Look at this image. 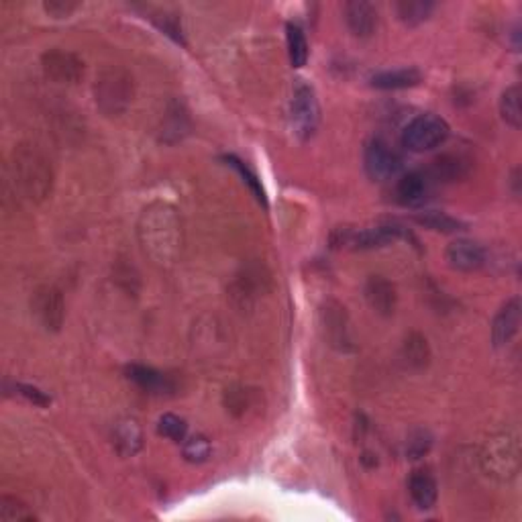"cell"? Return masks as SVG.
Instances as JSON below:
<instances>
[{
    "instance_id": "cell-6",
    "label": "cell",
    "mask_w": 522,
    "mask_h": 522,
    "mask_svg": "<svg viewBox=\"0 0 522 522\" xmlns=\"http://www.w3.org/2000/svg\"><path fill=\"white\" fill-rule=\"evenodd\" d=\"M290 124L301 141L317 135L320 124V104L315 88L306 80H296L290 100Z\"/></svg>"
},
{
    "instance_id": "cell-20",
    "label": "cell",
    "mask_w": 522,
    "mask_h": 522,
    "mask_svg": "<svg viewBox=\"0 0 522 522\" xmlns=\"http://www.w3.org/2000/svg\"><path fill=\"white\" fill-rule=\"evenodd\" d=\"M422 82V74L419 68H396L378 72L370 78L372 88L378 90H406L414 88Z\"/></svg>"
},
{
    "instance_id": "cell-15",
    "label": "cell",
    "mask_w": 522,
    "mask_h": 522,
    "mask_svg": "<svg viewBox=\"0 0 522 522\" xmlns=\"http://www.w3.org/2000/svg\"><path fill=\"white\" fill-rule=\"evenodd\" d=\"M345 23L349 31L359 39L372 37L378 29V9L367 0H349L343 4Z\"/></svg>"
},
{
    "instance_id": "cell-24",
    "label": "cell",
    "mask_w": 522,
    "mask_h": 522,
    "mask_svg": "<svg viewBox=\"0 0 522 522\" xmlns=\"http://www.w3.org/2000/svg\"><path fill=\"white\" fill-rule=\"evenodd\" d=\"M266 282L268 276L261 274L260 266L243 269L233 282V298L239 301V304L252 302L253 298H257L263 290H266Z\"/></svg>"
},
{
    "instance_id": "cell-28",
    "label": "cell",
    "mask_w": 522,
    "mask_h": 522,
    "mask_svg": "<svg viewBox=\"0 0 522 522\" xmlns=\"http://www.w3.org/2000/svg\"><path fill=\"white\" fill-rule=\"evenodd\" d=\"M222 162H225L227 165H231V168L239 173V176L243 178V184H247V188L252 190L257 203H260L263 208H268V194H266V190H263L260 176H257V173L249 168L245 162H241V159L237 156H225L222 157Z\"/></svg>"
},
{
    "instance_id": "cell-33",
    "label": "cell",
    "mask_w": 522,
    "mask_h": 522,
    "mask_svg": "<svg viewBox=\"0 0 522 522\" xmlns=\"http://www.w3.org/2000/svg\"><path fill=\"white\" fill-rule=\"evenodd\" d=\"M157 433L165 438H170V441H173V443H182L188 435V424L182 416L168 413V414H164L162 419H159Z\"/></svg>"
},
{
    "instance_id": "cell-4",
    "label": "cell",
    "mask_w": 522,
    "mask_h": 522,
    "mask_svg": "<svg viewBox=\"0 0 522 522\" xmlns=\"http://www.w3.org/2000/svg\"><path fill=\"white\" fill-rule=\"evenodd\" d=\"M135 96V80L123 66H107L94 84L96 107L107 116H121L127 113Z\"/></svg>"
},
{
    "instance_id": "cell-32",
    "label": "cell",
    "mask_w": 522,
    "mask_h": 522,
    "mask_svg": "<svg viewBox=\"0 0 522 522\" xmlns=\"http://www.w3.org/2000/svg\"><path fill=\"white\" fill-rule=\"evenodd\" d=\"M225 406L233 416H237V419H241V416H245L247 410L253 406V392H249L247 388L227 389Z\"/></svg>"
},
{
    "instance_id": "cell-2",
    "label": "cell",
    "mask_w": 522,
    "mask_h": 522,
    "mask_svg": "<svg viewBox=\"0 0 522 522\" xmlns=\"http://www.w3.org/2000/svg\"><path fill=\"white\" fill-rule=\"evenodd\" d=\"M12 184L20 192V198L33 205L44 203L52 194L53 170L45 153L35 145L23 143L12 149L11 156Z\"/></svg>"
},
{
    "instance_id": "cell-37",
    "label": "cell",
    "mask_w": 522,
    "mask_h": 522,
    "mask_svg": "<svg viewBox=\"0 0 522 522\" xmlns=\"http://www.w3.org/2000/svg\"><path fill=\"white\" fill-rule=\"evenodd\" d=\"M44 9L53 19H66L78 9V3H72V0H47V3H44Z\"/></svg>"
},
{
    "instance_id": "cell-27",
    "label": "cell",
    "mask_w": 522,
    "mask_h": 522,
    "mask_svg": "<svg viewBox=\"0 0 522 522\" xmlns=\"http://www.w3.org/2000/svg\"><path fill=\"white\" fill-rule=\"evenodd\" d=\"M286 44H288V58L292 68H304L306 61H309V41H306V35L302 27L298 23H288L286 25Z\"/></svg>"
},
{
    "instance_id": "cell-14",
    "label": "cell",
    "mask_w": 522,
    "mask_h": 522,
    "mask_svg": "<svg viewBox=\"0 0 522 522\" xmlns=\"http://www.w3.org/2000/svg\"><path fill=\"white\" fill-rule=\"evenodd\" d=\"M323 317V331L325 337L329 339V345L335 347L339 351L351 349V335H349V323H347V312L337 302H326L320 310Z\"/></svg>"
},
{
    "instance_id": "cell-30",
    "label": "cell",
    "mask_w": 522,
    "mask_h": 522,
    "mask_svg": "<svg viewBox=\"0 0 522 522\" xmlns=\"http://www.w3.org/2000/svg\"><path fill=\"white\" fill-rule=\"evenodd\" d=\"M37 517H35L33 510L27 506L23 500H19L15 496H0V522H35Z\"/></svg>"
},
{
    "instance_id": "cell-29",
    "label": "cell",
    "mask_w": 522,
    "mask_h": 522,
    "mask_svg": "<svg viewBox=\"0 0 522 522\" xmlns=\"http://www.w3.org/2000/svg\"><path fill=\"white\" fill-rule=\"evenodd\" d=\"M500 115L512 129L522 127V108H520V86H508L500 96Z\"/></svg>"
},
{
    "instance_id": "cell-34",
    "label": "cell",
    "mask_w": 522,
    "mask_h": 522,
    "mask_svg": "<svg viewBox=\"0 0 522 522\" xmlns=\"http://www.w3.org/2000/svg\"><path fill=\"white\" fill-rule=\"evenodd\" d=\"M433 447V435L429 433V430L419 429L414 430L413 435L408 437L406 441V457L408 459H421L424 457Z\"/></svg>"
},
{
    "instance_id": "cell-19",
    "label": "cell",
    "mask_w": 522,
    "mask_h": 522,
    "mask_svg": "<svg viewBox=\"0 0 522 522\" xmlns=\"http://www.w3.org/2000/svg\"><path fill=\"white\" fill-rule=\"evenodd\" d=\"M127 378L131 381H135V384L145 389V392L149 394H170L173 392V381L170 380V375L162 373L156 367H149V365H141V364H131L127 365Z\"/></svg>"
},
{
    "instance_id": "cell-11",
    "label": "cell",
    "mask_w": 522,
    "mask_h": 522,
    "mask_svg": "<svg viewBox=\"0 0 522 522\" xmlns=\"http://www.w3.org/2000/svg\"><path fill=\"white\" fill-rule=\"evenodd\" d=\"M445 261L451 269L462 271V274H473V271H479L486 266L488 255H486L482 243L463 237V239L449 243L447 249H445Z\"/></svg>"
},
{
    "instance_id": "cell-7",
    "label": "cell",
    "mask_w": 522,
    "mask_h": 522,
    "mask_svg": "<svg viewBox=\"0 0 522 522\" xmlns=\"http://www.w3.org/2000/svg\"><path fill=\"white\" fill-rule=\"evenodd\" d=\"M451 135L449 123L435 113L414 116L402 131V145L413 153H424L447 141Z\"/></svg>"
},
{
    "instance_id": "cell-16",
    "label": "cell",
    "mask_w": 522,
    "mask_h": 522,
    "mask_svg": "<svg viewBox=\"0 0 522 522\" xmlns=\"http://www.w3.org/2000/svg\"><path fill=\"white\" fill-rule=\"evenodd\" d=\"M365 301L370 304L373 312H378L380 317H392L398 304V294H396V286L388 280L386 276H370L364 286Z\"/></svg>"
},
{
    "instance_id": "cell-26",
    "label": "cell",
    "mask_w": 522,
    "mask_h": 522,
    "mask_svg": "<svg viewBox=\"0 0 522 522\" xmlns=\"http://www.w3.org/2000/svg\"><path fill=\"white\" fill-rule=\"evenodd\" d=\"M414 222L421 225L429 231H437V233H445V235H454L459 231H465V222H462L451 214L443 213V211H421L414 214Z\"/></svg>"
},
{
    "instance_id": "cell-36",
    "label": "cell",
    "mask_w": 522,
    "mask_h": 522,
    "mask_svg": "<svg viewBox=\"0 0 522 522\" xmlns=\"http://www.w3.org/2000/svg\"><path fill=\"white\" fill-rule=\"evenodd\" d=\"M15 394L20 396V398L31 402L35 406H50L52 405V396L45 394L44 389H39L37 386H29V384H15Z\"/></svg>"
},
{
    "instance_id": "cell-35",
    "label": "cell",
    "mask_w": 522,
    "mask_h": 522,
    "mask_svg": "<svg viewBox=\"0 0 522 522\" xmlns=\"http://www.w3.org/2000/svg\"><path fill=\"white\" fill-rule=\"evenodd\" d=\"M153 20H156V25L159 27V29L168 35V37L176 41V44L186 45L182 27H180V19L176 15H170V12H159L157 17H153Z\"/></svg>"
},
{
    "instance_id": "cell-10",
    "label": "cell",
    "mask_w": 522,
    "mask_h": 522,
    "mask_svg": "<svg viewBox=\"0 0 522 522\" xmlns=\"http://www.w3.org/2000/svg\"><path fill=\"white\" fill-rule=\"evenodd\" d=\"M41 66L50 80L60 84H76L84 76V61L68 50H50L41 58Z\"/></svg>"
},
{
    "instance_id": "cell-22",
    "label": "cell",
    "mask_w": 522,
    "mask_h": 522,
    "mask_svg": "<svg viewBox=\"0 0 522 522\" xmlns=\"http://www.w3.org/2000/svg\"><path fill=\"white\" fill-rule=\"evenodd\" d=\"M430 347L429 341L421 333H408L406 339L402 341L400 347V359L405 361V365L408 370L421 372L430 364Z\"/></svg>"
},
{
    "instance_id": "cell-5",
    "label": "cell",
    "mask_w": 522,
    "mask_h": 522,
    "mask_svg": "<svg viewBox=\"0 0 522 522\" xmlns=\"http://www.w3.org/2000/svg\"><path fill=\"white\" fill-rule=\"evenodd\" d=\"M333 237V245L335 247H351L355 252H370V249H381L392 245L398 241H413L414 247H419V239L413 235V231L396 222H386V225L370 227L364 231H349V229H339Z\"/></svg>"
},
{
    "instance_id": "cell-8",
    "label": "cell",
    "mask_w": 522,
    "mask_h": 522,
    "mask_svg": "<svg viewBox=\"0 0 522 522\" xmlns=\"http://www.w3.org/2000/svg\"><path fill=\"white\" fill-rule=\"evenodd\" d=\"M364 168L373 182H384V180L398 176L402 170V157L386 139L373 137L365 143Z\"/></svg>"
},
{
    "instance_id": "cell-3",
    "label": "cell",
    "mask_w": 522,
    "mask_h": 522,
    "mask_svg": "<svg viewBox=\"0 0 522 522\" xmlns=\"http://www.w3.org/2000/svg\"><path fill=\"white\" fill-rule=\"evenodd\" d=\"M479 463L488 478L498 484H510L518 478L522 465L520 437L517 430L506 429L486 438Z\"/></svg>"
},
{
    "instance_id": "cell-23",
    "label": "cell",
    "mask_w": 522,
    "mask_h": 522,
    "mask_svg": "<svg viewBox=\"0 0 522 522\" xmlns=\"http://www.w3.org/2000/svg\"><path fill=\"white\" fill-rule=\"evenodd\" d=\"M190 133V118H188L182 104L172 102L165 110L162 127H159V139L164 143H178Z\"/></svg>"
},
{
    "instance_id": "cell-17",
    "label": "cell",
    "mask_w": 522,
    "mask_h": 522,
    "mask_svg": "<svg viewBox=\"0 0 522 522\" xmlns=\"http://www.w3.org/2000/svg\"><path fill=\"white\" fill-rule=\"evenodd\" d=\"M113 443L118 455L123 457H133L143 449L145 435L143 427L139 424L137 419H123L115 424L113 429Z\"/></svg>"
},
{
    "instance_id": "cell-31",
    "label": "cell",
    "mask_w": 522,
    "mask_h": 522,
    "mask_svg": "<svg viewBox=\"0 0 522 522\" xmlns=\"http://www.w3.org/2000/svg\"><path fill=\"white\" fill-rule=\"evenodd\" d=\"M213 454V445L205 435H192L182 441V455L188 463H205Z\"/></svg>"
},
{
    "instance_id": "cell-13",
    "label": "cell",
    "mask_w": 522,
    "mask_h": 522,
    "mask_svg": "<svg viewBox=\"0 0 522 522\" xmlns=\"http://www.w3.org/2000/svg\"><path fill=\"white\" fill-rule=\"evenodd\" d=\"M520 318H522V304L518 296L510 298V301H506L502 306H500V310L492 320V343L496 349L506 347L514 337L518 335Z\"/></svg>"
},
{
    "instance_id": "cell-18",
    "label": "cell",
    "mask_w": 522,
    "mask_h": 522,
    "mask_svg": "<svg viewBox=\"0 0 522 522\" xmlns=\"http://www.w3.org/2000/svg\"><path fill=\"white\" fill-rule=\"evenodd\" d=\"M408 494L419 510H430L437 504L438 486L433 473L427 470H414L408 478Z\"/></svg>"
},
{
    "instance_id": "cell-25",
    "label": "cell",
    "mask_w": 522,
    "mask_h": 522,
    "mask_svg": "<svg viewBox=\"0 0 522 522\" xmlns=\"http://www.w3.org/2000/svg\"><path fill=\"white\" fill-rule=\"evenodd\" d=\"M437 9L433 0H398L394 4V11L402 23L408 27H419L424 20H429Z\"/></svg>"
},
{
    "instance_id": "cell-12",
    "label": "cell",
    "mask_w": 522,
    "mask_h": 522,
    "mask_svg": "<svg viewBox=\"0 0 522 522\" xmlns=\"http://www.w3.org/2000/svg\"><path fill=\"white\" fill-rule=\"evenodd\" d=\"M435 182L430 180L427 170H413L400 176L396 182V200L406 208H419L427 203Z\"/></svg>"
},
{
    "instance_id": "cell-1",
    "label": "cell",
    "mask_w": 522,
    "mask_h": 522,
    "mask_svg": "<svg viewBox=\"0 0 522 522\" xmlns=\"http://www.w3.org/2000/svg\"><path fill=\"white\" fill-rule=\"evenodd\" d=\"M137 237L143 253L159 268L173 266L182 255V219L168 203H153L143 208L137 221Z\"/></svg>"
},
{
    "instance_id": "cell-21",
    "label": "cell",
    "mask_w": 522,
    "mask_h": 522,
    "mask_svg": "<svg viewBox=\"0 0 522 522\" xmlns=\"http://www.w3.org/2000/svg\"><path fill=\"white\" fill-rule=\"evenodd\" d=\"M470 170V162L459 153H443L437 159H433L430 168L427 170L430 180L435 184L438 182H455V180L463 178Z\"/></svg>"
},
{
    "instance_id": "cell-9",
    "label": "cell",
    "mask_w": 522,
    "mask_h": 522,
    "mask_svg": "<svg viewBox=\"0 0 522 522\" xmlns=\"http://www.w3.org/2000/svg\"><path fill=\"white\" fill-rule=\"evenodd\" d=\"M31 310L45 331L58 333L61 331V326H64V320H66L64 296H61V292L58 288L50 286V284L39 286L33 292Z\"/></svg>"
}]
</instances>
